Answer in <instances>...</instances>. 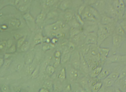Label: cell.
Returning a JSON list of instances; mask_svg holds the SVG:
<instances>
[{
	"instance_id": "obj_1",
	"label": "cell",
	"mask_w": 126,
	"mask_h": 92,
	"mask_svg": "<svg viewBox=\"0 0 126 92\" xmlns=\"http://www.w3.org/2000/svg\"><path fill=\"white\" fill-rule=\"evenodd\" d=\"M112 2V4L116 11L118 18H122L124 13L126 12V5L123 0H114Z\"/></svg>"
},
{
	"instance_id": "obj_2",
	"label": "cell",
	"mask_w": 126,
	"mask_h": 92,
	"mask_svg": "<svg viewBox=\"0 0 126 92\" xmlns=\"http://www.w3.org/2000/svg\"><path fill=\"white\" fill-rule=\"evenodd\" d=\"M81 16L84 22L97 23V20L89 10L88 6H86Z\"/></svg>"
},
{
	"instance_id": "obj_3",
	"label": "cell",
	"mask_w": 126,
	"mask_h": 92,
	"mask_svg": "<svg viewBox=\"0 0 126 92\" xmlns=\"http://www.w3.org/2000/svg\"><path fill=\"white\" fill-rule=\"evenodd\" d=\"M126 39V37L121 36L113 34L112 37V46L113 52L119 48Z\"/></svg>"
},
{
	"instance_id": "obj_4",
	"label": "cell",
	"mask_w": 126,
	"mask_h": 92,
	"mask_svg": "<svg viewBox=\"0 0 126 92\" xmlns=\"http://www.w3.org/2000/svg\"><path fill=\"white\" fill-rule=\"evenodd\" d=\"M106 60L107 62L109 63H114L126 62V55L114 54L108 57Z\"/></svg>"
},
{
	"instance_id": "obj_5",
	"label": "cell",
	"mask_w": 126,
	"mask_h": 92,
	"mask_svg": "<svg viewBox=\"0 0 126 92\" xmlns=\"http://www.w3.org/2000/svg\"><path fill=\"white\" fill-rule=\"evenodd\" d=\"M97 33H87L85 44L89 45H97Z\"/></svg>"
},
{
	"instance_id": "obj_6",
	"label": "cell",
	"mask_w": 126,
	"mask_h": 92,
	"mask_svg": "<svg viewBox=\"0 0 126 92\" xmlns=\"http://www.w3.org/2000/svg\"><path fill=\"white\" fill-rule=\"evenodd\" d=\"M72 57V64L73 68L79 70L80 68V57L79 52H76Z\"/></svg>"
},
{
	"instance_id": "obj_7",
	"label": "cell",
	"mask_w": 126,
	"mask_h": 92,
	"mask_svg": "<svg viewBox=\"0 0 126 92\" xmlns=\"http://www.w3.org/2000/svg\"><path fill=\"white\" fill-rule=\"evenodd\" d=\"M100 59L102 61L105 60L108 57L110 49L108 48L98 46Z\"/></svg>"
},
{
	"instance_id": "obj_8",
	"label": "cell",
	"mask_w": 126,
	"mask_h": 92,
	"mask_svg": "<svg viewBox=\"0 0 126 92\" xmlns=\"http://www.w3.org/2000/svg\"><path fill=\"white\" fill-rule=\"evenodd\" d=\"M79 53L80 57V68L82 69L83 72L87 74L89 73V66L84 56L81 53Z\"/></svg>"
},
{
	"instance_id": "obj_9",
	"label": "cell",
	"mask_w": 126,
	"mask_h": 92,
	"mask_svg": "<svg viewBox=\"0 0 126 92\" xmlns=\"http://www.w3.org/2000/svg\"><path fill=\"white\" fill-rule=\"evenodd\" d=\"M115 20L107 15L103 14L101 17L100 23L103 25H107L115 23Z\"/></svg>"
},
{
	"instance_id": "obj_10",
	"label": "cell",
	"mask_w": 126,
	"mask_h": 92,
	"mask_svg": "<svg viewBox=\"0 0 126 92\" xmlns=\"http://www.w3.org/2000/svg\"><path fill=\"white\" fill-rule=\"evenodd\" d=\"M106 2L103 1H96L95 3L91 5V6L95 8L100 13V12L104 11Z\"/></svg>"
},
{
	"instance_id": "obj_11",
	"label": "cell",
	"mask_w": 126,
	"mask_h": 92,
	"mask_svg": "<svg viewBox=\"0 0 126 92\" xmlns=\"http://www.w3.org/2000/svg\"><path fill=\"white\" fill-rule=\"evenodd\" d=\"M116 23L114 31V34L121 36L126 37V33L119 22Z\"/></svg>"
},
{
	"instance_id": "obj_12",
	"label": "cell",
	"mask_w": 126,
	"mask_h": 92,
	"mask_svg": "<svg viewBox=\"0 0 126 92\" xmlns=\"http://www.w3.org/2000/svg\"><path fill=\"white\" fill-rule=\"evenodd\" d=\"M110 69L108 68H103L101 72L97 78L99 80H103L111 73Z\"/></svg>"
},
{
	"instance_id": "obj_13",
	"label": "cell",
	"mask_w": 126,
	"mask_h": 92,
	"mask_svg": "<svg viewBox=\"0 0 126 92\" xmlns=\"http://www.w3.org/2000/svg\"><path fill=\"white\" fill-rule=\"evenodd\" d=\"M102 69L101 66H98L94 68L90 73V77L93 78H97L100 73Z\"/></svg>"
},
{
	"instance_id": "obj_14",
	"label": "cell",
	"mask_w": 126,
	"mask_h": 92,
	"mask_svg": "<svg viewBox=\"0 0 126 92\" xmlns=\"http://www.w3.org/2000/svg\"><path fill=\"white\" fill-rule=\"evenodd\" d=\"M64 25L62 22H59L50 25L49 28L50 30L52 31L56 32L57 31L63 27Z\"/></svg>"
},
{
	"instance_id": "obj_15",
	"label": "cell",
	"mask_w": 126,
	"mask_h": 92,
	"mask_svg": "<svg viewBox=\"0 0 126 92\" xmlns=\"http://www.w3.org/2000/svg\"><path fill=\"white\" fill-rule=\"evenodd\" d=\"M79 81L82 88L88 91L89 86V82L87 78L85 77L80 78Z\"/></svg>"
},
{
	"instance_id": "obj_16",
	"label": "cell",
	"mask_w": 126,
	"mask_h": 92,
	"mask_svg": "<svg viewBox=\"0 0 126 92\" xmlns=\"http://www.w3.org/2000/svg\"><path fill=\"white\" fill-rule=\"evenodd\" d=\"M90 45L84 44L81 45L80 47V53L84 56L87 54L89 50Z\"/></svg>"
},
{
	"instance_id": "obj_17",
	"label": "cell",
	"mask_w": 126,
	"mask_h": 92,
	"mask_svg": "<svg viewBox=\"0 0 126 92\" xmlns=\"http://www.w3.org/2000/svg\"><path fill=\"white\" fill-rule=\"evenodd\" d=\"M69 75L71 78L73 80L77 79L79 75L78 70L74 68L71 69L70 70Z\"/></svg>"
},
{
	"instance_id": "obj_18",
	"label": "cell",
	"mask_w": 126,
	"mask_h": 92,
	"mask_svg": "<svg viewBox=\"0 0 126 92\" xmlns=\"http://www.w3.org/2000/svg\"><path fill=\"white\" fill-rule=\"evenodd\" d=\"M103 80V84L107 88L112 87L115 83L114 81L107 77Z\"/></svg>"
},
{
	"instance_id": "obj_19",
	"label": "cell",
	"mask_w": 126,
	"mask_h": 92,
	"mask_svg": "<svg viewBox=\"0 0 126 92\" xmlns=\"http://www.w3.org/2000/svg\"><path fill=\"white\" fill-rule=\"evenodd\" d=\"M119 74L120 73L118 72H112L107 77L114 81L115 83L119 78Z\"/></svg>"
},
{
	"instance_id": "obj_20",
	"label": "cell",
	"mask_w": 126,
	"mask_h": 92,
	"mask_svg": "<svg viewBox=\"0 0 126 92\" xmlns=\"http://www.w3.org/2000/svg\"><path fill=\"white\" fill-rule=\"evenodd\" d=\"M103 83L101 82H97L92 86L93 90L95 91L98 92L100 91L102 87Z\"/></svg>"
},
{
	"instance_id": "obj_21",
	"label": "cell",
	"mask_w": 126,
	"mask_h": 92,
	"mask_svg": "<svg viewBox=\"0 0 126 92\" xmlns=\"http://www.w3.org/2000/svg\"><path fill=\"white\" fill-rule=\"evenodd\" d=\"M70 55L68 51H67L63 55L61 59V62L64 63L66 62L70 57Z\"/></svg>"
},
{
	"instance_id": "obj_22",
	"label": "cell",
	"mask_w": 126,
	"mask_h": 92,
	"mask_svg": "<svg viewBox=\"0 0 126 92\" xmlns=\"http://www.w3.org/2000/svg\"><path fill=\"white\" fill-rule=\"evenodd\" d=\"M126 66L122 69L120 73L119 78L116 82H117L121 80L126 77Z\"/></svg>"
},
{
	"instance_id": "obj_23",
	"label": "cell",
	"mask_w": 126,
	"mask_h": 92,
	"mask_svg": "<svg viewBox=\"0 0 126 92\" xmlns=\"http://www.w3.org/2000/svg\"><path fill=\"white\" fill-rule=\"evenodd\" d=\"M66 71L65 69H63L60 71L59 78L61 81L64 80L66 78Z\"/></svg>"
},
{
	"instance_id": "obj_24",
	"label": "cell",
	"mask_w": 126,
	"mask_h": 92,
	"mask_svg": "<svg viewBox=\"0 0 126 92\" xmlns=\"http://www.w3.org/2000/svg\"><path fill=\"white\" fill-rule=\"evenodd\" d=\"M34 58V55L32 53L30 54L28 56L26 60V63L29 65L32 63Z\"/></svg>"
},
{
	"instance_id": "obj_25",
	"label": "cell",
	"mask_w": 126,
	"mask_h": 92,
	"mask_svg": "<svg viewBox=\"0 0 126 92\" xmlns=\"http://www.w3.org/2000/svg\"><path fill=\"white\" fill-rule=\"evenodd\" d=\"M10 25L12 26L18 27L20 24V23L19 20L17 19H13L10 22Z\"/></svg>"
},
{
	"instance_id": "obj_26",
	"label": "cell",
	"mask_w": 126,
	"mask_h": 92,
	"mask_svg": "<svg viewBox=\"0 0 126 92\" xmlns=\"http://www.w3.org/2000/svg\"><path fill=\"white\" fill-rule=\"evenodd\" d=\"M76 21L81 25H83L85 23L81 16L78 14H77L76 15Z\"/></svg>"
},
{
	"instance_id": "obj_27",
	"label": "cell",
	"mask_w": 126,
	"mask_h": 92,
	"mask_svg": "<svg viewBox=\"0 0 126 92\" xmlns=\"http://www.w3.org/2000/svg\"><path fill=\"white\" fill-rule=\"evenodd\" d=\"M126 77L121 80L118 81L120 82V86L123 89H126Z\"/></svg>"
},
{
	"instance_id": "obj_28",
	"label": "cell",
	"mask_w": 126,
	"mask_h": 92,
	"mask_svg": "<svg viewBox=\"0 0 126 92\" xmlns=\"http://www.w3.org/2000/svg\"><path fill=\"white\" fill-rule=\"evenodd\" d=\"M46 71L49 74L51 75L53 74L55 71L54 67L51 66H48L46 68Z\"/></svg>"
},
{
	"instance_id": "obj_29",
	"label": "cell",
	"mask_w": 126,
	"mask_h": 92,
	"mask_svg": "<svg viewBox=\"0 0 126 92\" xmlns=\"http://www.w3.org/2000/svg\"><path fill=\"white\" fill-rule=\"evenodd\" d=\"M30 44L28 42H25L22 45V50L24 52H25L27 51L29 48Z\"/></svg>"
},
{
	"instance_id": "obj_30",
	"label": "cell",
	"mask_w": 126,
	"mask_h": 92,
	"mask_svg": "<svg viewBox=\"0 0 126 92\" xmlns=\"http://www.w3.org/2000/svg\"><path fill=\"white\" fill-rule=\"evenodd\" d=\"M121 19V21L119 23L121 26L124 30L125 32L126 33V19Z\"/></svg>"
},
{
	"instance_id": "obj_31",
	"label": "cell",
	"mask_w": 126,
	"mask_h": 92,
	"mask_svg": "<svg viewBox=\"0 0 126 92\" xmlns=\"http://www.w3.org/2000/svg\"><path fill=\"white\" fill-rule=\"evenodd\" d=\"M44 17V16L43 14L41 13L39 14L37 17L36 22L37 23L43 21Z\"/></svg>"
},
{
	"instance_id": "obj_32",
	"label": "cell",
	"mask_w": 126,
	"mask_h": 92,
	"mask_svg": "<svg viewBox=\"0 0 126 92\" xmlns=\"http://www.w3.org/2000/svg\"><path fill=\"white\" fill-rule=\"evenodd\" d=\"M35 67L34 65L31 64L29 65L28 68V73L30 74H32L35 69Z\"/></svg>"
},
{
	"instance_id": "obj_33",
	"label": "cell",
	"mask_w": 126,
	"mask_h": 92,
	"mask_svg": "<svg viewBox=\"0 0 126 92\" xmlns=\"http://www.w3.org/2000/svg\"><path fill=\"white\" fill-rule=\"evenodd\" d=\"M42 38L39 35L35 37L34 40V43L35 44H38L40 43L42 41Z\"/></svg>"
},
{
	"instance_id": "obj_34",
	"label": "cell",
	"mask_w": 126,
	"mask_h": 92,
	"mask_svg": "<svg viewBox=\"0 0 126 92\" xmlns=\"http://www.w3.org/2000/svg\"><path fill=\"white\" fill-rule=\"evenodd\" d=\"M69 6V3L67 2H63L61 5L60 7L61 9L64 10L67 8Z\"/></svg>"
},
{
	"instance_id": "obj_35",
	"label": "cell",
	"mask_w": 126,
	"mask_h": 92,
	"mask_svg": "<svg viewBox=\"0 0 126 92\" xmlns=\"http://www.w3.org/2000/svg\"><path fill=\"white\" fill-rule=\"evenodd\" d=\"M86 4L82 5L80 6L78 10V14L81 16L86 7Z\"/></svg>"
},
{
	"instance_id": "obj_36",
	"label": "cell",
	"mask_w": 126,
	"mask_h": 92,
	"mask_svg": "<svg viewBox=\"0 0 126 92\" xmlns=\"http://www.w3.org/2000/svg\"><path fill=\"white\" fill-rule=\"evenodd\" d=\"M72 17V15L70 12L67 13L65 15V19L68 21H69V20H71Z\"/></svg>"
},
{
	"instance_id": "obj_37",
	"label": "cell",
	"mask_w": 126,
	"mask_h": 92,
	"mask_svg": "<svg viewBox=\"0 0 126 92\" xmlns=\"http://www.w3.org/2000/svg\"><path fill=\"white\" fill-rule=\"evenodd\" d=\"M44 4L46 6H49L53 5L56 2L55 0H45Z\"/></svg>"
},
{
	"instance_id": "obj_38",
	"label": "cell",
	"mask_w": 126,
	"mask_h": 92,
	"mask_svg": "<svg viewBox=\"0 0 126 92\" xmlns=\"http://www.w3.org/2000/svg\"><path fill=\"white\" fill-rule=\"evenodd\" d=\"M24 17L25 19L29 21H33V17L29 14L27 13L25 14Z\"/></svg>"
},
{
	"instance_id": "obj_39",
	"label": "cell",
	"mask_w": 126,
	"mask_h": 92,
	"mask_svg": "<svg viewBox=\"0 0 126 92\" xmlns=\"http://www.w3.org/2000/svg\"><path fill=\"white\" fill-rule=\"evenodd\" d=\"M25 38L23 37L20 38L18 41V46L19 47L22 45L25 41Z\"/></svg>"
},
{
	"instance_id": "obj_40",
	"label": "cell",
	"mask_w": 126,
	"mask_h": 92,
	"mask_svg": "<svg viewBox=\"0 0 126 92\" xmlns=\"http://www.w3.org/2000/svg\"><path fill=\"white\" fill-rule=\"evenodd\" d=\"M2 92H9V89L8 86L6 85L3 86L1 88Z\"/></svg>"
},
{
	"instance_id": "obj_41",
	"label": "cell",
	"mask_w": 126,
	"mask_h": 92,
	"mask_svg": "<svg viewBox=\"0 0 126 92\" xmlns=\"http://www.w3.org/2000/svg\"><path fill=\"white\" fill-rule=\"evenodd\" d=\"M27 7H28L27 6H22L19 7V9L21 12H23L26 11L27 9Z\"/></svg>"
},
{
	"instance_id": "obj_42",
	"label": "cell",
	"mask_w": 126,
	"mask_h": 92,
	"mask_svg": "<svg viewBox=\"0 0 126 92\" xmlns=\"http://www.w3.org/2000/svg\"><path fill=\"white\" fill-rule=\"evenodd\" d=\"M75 49V46L74 44L72 43H70L69 46V49L70 51H73Z\"/></svg>"
},
{
	"instance_id": "obj_43",
	"label": "cell",
	"mask_w": 126,
	"mask_h": 92,
	"mask_svg": "<svg viewBox=\"0 0 126 92\" xmlns=\"http://www.w3.org/2000/svg\"><path fill=\"white\" fill-rule=\"evenodd\" d=\"M38 92H50L48 89L44 87L41 88L39 90Z\"/></svg>"
},
{
	"instance_id": "obj_44",
	"label": "cell",
	"mask_w": 126,
	"mask_h": 92,
	"mask_svg": "<svg viewBox=\"0 0 126 92\" xmlns=\"http://www.w3.org/2000/svg\"><path fill=\"white\" fill-rule=\"evenodd\" d=\"M50 48V46L48 44H47L44 46L43 47V49L45 51L48 50Z\"/></svg>"
},
{
	"instance_id": "obj_45",
	"label": "cell",
	"mask_w": 126,
	"mask_h": 92,
	"mask_svg": "<svg viewBox=\"0 0 126 92\" xmlns=\"http://www.w3.org/2000/svg\"><path fill=\"white\" fill-rule=\"evenodd\" d=\"M16 50V48L15 45L13 46L10 49V52L12 53L15 52Z\"/></svg>"
},
{
	"instance_id": "obj_46",
	"label": "cell",
	"mask_w": 126,
	"mask_h": 92,
	"mask_svg": "<svg viewBox=\"0 0 126 92\" xmlns=\"http://www.w3.org/2000/svg\"><path fill=\"white\" fill-rule=\"evenodd\" d=\"M112 87H107L108 89L107 90L106 92H115V89L112 88Z\"/></svg>"
},
{
	"instance_id": "obj_47",
	"label": "cell",
	"mask_w": 126,
	"mask_h": 92,
	"mask_svg": "<svg viewBox=\"0 0 126 92\" xmlns=\"http://www.w3.org/2000/svg\"><path fill=\"white\" fill-rule=\"evenodd\" d=\"M12 44V40H9L8 41L7 43V45L8 47L11 46Z\"/></svg>"
},
{
	"instance_id": "obj_48",
	"label": "cell",
	"mask_w": 126,
	"mask_h": 92,
	"mask_svg": "<svg viewBox=\"0 0 126 92\" xmlns=\"http://www.w3.org/2000/svg\"><path fill=\"white\" fill-rule=\"evenodd\" d=\"M55 55L57 58H58L60 56V53L59 52L57 51L55 53Z\"/></svg>"
},
{
	"instance_id": "obj_49",
	"label": "cell",
	"mask_w": 126,
	"mask_h": 92,
	"mask_svg": "<svg viewBox=\"0 0 126 92\" xmlns=\"http://www.w3.org/2000/svg\"><path fill=\"white\" fill-rule=\"evenodd\" d=\"M10 63V61L9 60H7L6 61L4 64L5 66L6 67L8 66L9 65Z\"/></svg>"
},
{
	"instance_id": "obj_50",
	"label": "cell",
	"mask_w": 126,
	"mask_h": 92,
	"mask_svg": "<svg viewBox=\"0 0 126 92\" xmlns=\"http://www.w3.org/2000/svg\"><path fill=\"white\" fill-rule=\"evenodd\" d=\"M22 67V65L21 64H19L17 66L16 69L18 70H19L21 69Z\"/></svg>"
},
{
	"instance_id": "obj_51",
	"label": "cell",
	"mask_w": 126,
	"mask_h": 92,
	"mask_svg": "<svg viewBox=\"0 0 126 92\" xmlns=\"http://www.w3.org/2000/svg\"><path fill=\"white\" fill-rule=\"evenodd\" d=\"M3 63V59L2 58H0V67L2 66Z\"/></svg>"
},
{
	"instance_id": "obj_52",
	"label": "cell",
	"mask_w": 126,
	"mask_h": 92,
	"mask_svg": "<svg viewBox=\"0 0 126 92\" xmlns=\"http://www.w3.org/2000/svg\"><path fill=\"white\" fill-rule=\"evenodd\" d=\"M15 37L16 39H18L21 37V35L20 34H17L15 35Z\"/></svg>"
},
{
	"instance_id": "obj_53",
	"label": "cell",
	"mask_w": 126,
	"mask_h": 92,
	"mask_svg": "<svg viewBox=\"0 0 126 92\" xmlns=\"http://www.w3.org/2000/svg\"><path fill=\"white\" fill-rule=\"evenodd\" d=\"M115 92H122V91L120 88H116L115 89Z\"/></svg>"
},
{
	"instance_id": "obj_54",
	"label": "cell",
	"mask_w": 126,
	"mask_h": 92,
	"mask_svg": "<svg viewBox=\"0 0 126 92\" xmlns=\"http://www.w3.org/2000/svg\"><path fill=\"white\" fill-rule=\"evenodd\" d=\"M80 92H88L87 90L84 89L82 88H81L80 90Z\"/></svg>"
},
{
	"instance_id": "obj_55",
	"label": "cell",
	"mask_w": 126,
	"mask_h": 92,
	"mask_svg": "<svg viewBox=\"0 0 126 92\" xmlns=\"http://www.w3.org/2000/svg\"><path fill=\"white\" fill-rule=\"evenodd\" d=\"M57 41V39L54 38L52 40V42L53 43H55Z\"/></svg>"
},
{
	"instance_id": "obj_56",
	"label": "cell",
	"mask_w": 126,
	"mask_h": 92,
	"mask_svg": "<svg viewBox=\"0 0 126 92\" xmlns=\"http://www.w3.org/2000/svg\"><path fill=\"white\" fill-rule=\"evenodd\" d=\"M2 28L3 29H6V28H7V27L6 26L4 25L2 26Z\"/></svg>"
}]
</instances>
